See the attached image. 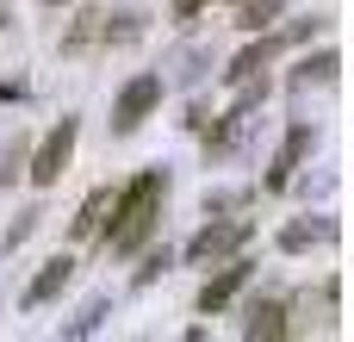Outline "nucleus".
Wrapping results in <instances>:
<instances>
[{
  "mask_svg": "<svg viewBox=\"0 0 354 342\" xmlns=\"http://www.w3.org/2000/svg\"><path fill=\"white\" fill-rule=\"evenodd\" d=\"M156 199H162V181L156 174H143V181H131V193L118 199V224H112V249L124 255V249H137L149 231H156Z\"/></svg>",
  "mask_w": 354,
  "mask_h": 342,
  "instance_id": "nucleus-1",
  "label": "nucleus"
},
{
  "mask_svg": "<svg viewBox=\"0 0 354 342\" xmlns=\"http://www.w3.org/2000/svg\"><path fill=\"white\" fill-rule=\"evenodd\" d=\"M156 100H162V81H156V75H137V81L118 93V112H112V125H118V131H137V125H143V112H149Z\"/></svg>",
  "mask_w": 354,
  "mask_h": 342,
  "instance_id": "nucleus-2",
  "label": "nucleus"
},
{
  "mask_svg": "<svg viewBox=\"0 0 354 342\" xmlns=\"http://www.w3.org/2000/svg\"><path fill=\"white\" fill-rule=\"evenodd\" d=\"M68 143H75V125L62 118V131H50V143L37 150V168H31V181H37V187H50V181L62 174V162H68Z\"/></svg>",
  "mask_w": 354,
  "mask_h": 342,
  "instance_id": "nucleus-3",
  "label": "nucleus"
},
{
  "mask_svg": "<svg viewBox=\"0 0 354 342\" xmlns=\"http://www.w3.org/2000/svg\"><path fill=\"white\" fill-rule=\"evenodd\" d=\"M243 237H249V224H218V231H199L187 255H193V262H218V255H224V249H236Z\"/></svg>",
  "mask_w": 354,
  "mask_h": 342,
  "instance_id": "nucleus-4",
  "label": "nucleus"
},
{
  "mask_svg": "<svg viewBox=\"0 0 354 342\" xmlns=\"http://www.w3.org/2000/svg\"><path fill=\"white\" fill-rule=\"evenodd\" d=\"M62 287H68V262L56 255V262H44V274L31 280V293H25V305H44V299H56Z\"/></svg>",
  "mask_w": 354,
  "mask_h": 342,
  "instance_id": "nucleus-5",
  "label": "nucleus"
},
{
  "mask_svg": "<svg viewBox=\"0 0 354 342\" xmlns=\"http://www.w3.org/2000/svg\"><path fill=\"white\" fill-rule=\"evenodd\" d=\"M243 280H249V268H243V262H236V268H224V274H218V280L205 287V299H199V305H205V312H218V305H224V299H230V293H236Z\"/></svg>",
  "mask_w": 354,
  "mask_h": 342,
  "instance_id": "nucleus-6",
  "label": "nucleus"
},
{
  "mask_svg": "<svg viewBox=\"0 0 354 342\" xmlns=\"http://www.w3.org/2000/svg\"><path fill=\"white\" fill-rule=\"evenodd\" d=\"M249 330H255V336H280V330H286V324H280V305H261Z\"/></svg>",
  "mask_w": 354,
  "mask_h": 342,
  "instance_id": "nucleus-7",
  "label": "nucleus"
}]
</instances>
